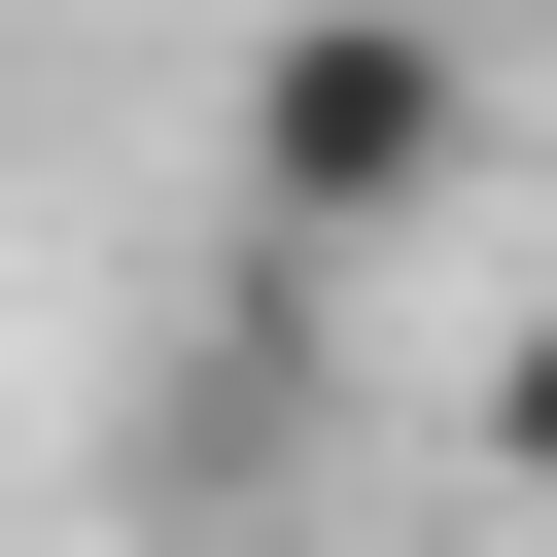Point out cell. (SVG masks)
<instances>
[{"label": "cell", "mask_w": 557, "mask_h": 557, "mask_svg": "<svg viewBox=\"0 0 557 557\" xmlns=\"http://www.w3.org/2000/svg\"><path fill=\"white\" fill-rule=\"evenodd\" d=\"M487 453H522V487H557V278H522V313H487Z\"/></svg>", "instance_id": "obj_2"}, {"label": "cell", "mask_w": 557, "mask_h": 557, "mask_svg": "<svg viewBox=\"0 0 557 557\" xmlns=\"http://www.w3.org/2000/svg\"><path fill=\"white\" fill-rule=\"evenodd\" d=\"M453 139H487L453 0H278V35H244V244H278V278L418 244V209H453Z\"/></svg>", "instance_id": "obj_1"}]
</instances>
